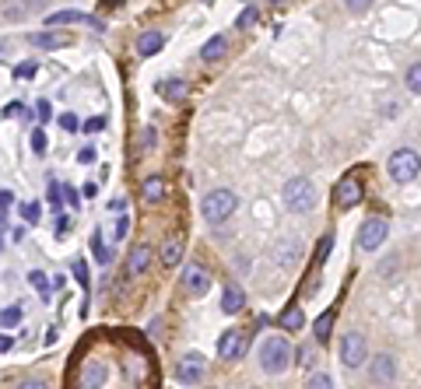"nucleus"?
Wrapping results in <instances>:
<instances>
[{
    "instance_id": "nucleus-23",
    "label": "nucleus",
    "mask_w": 421,
    "mask_h": 389,
    "mask_svg": "<svg viewBox=\"0 0 421 389\" xmlns=\"http://www.w3.org/2000/svg\"><path fill=\"white\" fill-rule=\"evenodd\" d=\"M404 85H407V92L421 95V64H411V67H407V74H404Z\"/></svg>"
},
{
    "instance_id": "nucleus-34",
    "label": "nucleus",
    "mask_w": 421,
    "mask_h": 389,
    "mask_svg": "<svg viewBox=\"0 0 421 389\" xmlns=\"http://www.w3.org/2000/svg\"><path fill=\"white\" fill-rule=\"evenodd\" d=\"M22 214H25V221H29V225H36V221H39V204H25V207H22Z\"/></svg>"
},
{
    "instance_id": "nucleus-22",
    "label": "nucleus",
    "mask_w": 421,
    "mask_h": 389,
    "mask_svg": "<svg viewBox=\"0 0 421 389\" xmlns=\"http://www.w3.org/2000/svg\"><path fill=\"white\" fill-rule=\"evenodd\" d=\"M92 256H95L99 263H109V260H113V249L106 246L102 232H95V235H92Z\"/></svg>"
},
{
    "instance_id": "nucleus-37",
    "label": "nucleus",
    "mask_w": 421,
    "mask_h": 389,
    "mask_svg": "<svg viewBox=\"0 0 421 389\" xmlns=\"http://www.w3.org/2000/svg\"><path fill=\"white\" fill-rule=\"evenodd\" d=\"M36 116L46 123V120H53V109H50V102H36Z\"/></svg>"
},
{
    "instance_id": "nucleus-1",
    "label": "nucleus",
    "mask_w": 421,
    "mask_h": 389,
    "mask_svg": "<svg viewBox=\"0 0 421 389\" xmlns=\"http://www.w3.org/2000/svg\"><path fill=\"white\" fill-rule=\"evenodd\" d=\"M281 200H285V207H288L292 214H309V211L316 207V186H313L309 179L295 176V179H288V183H285Z\"/></svg>"
},
{
    "instance_id": "nucleus-10",
    "label": "nucleus",
    "mask_w": 421,
    "mask_h": 389,
    "mask_svg": "<svg viewBox=\"0 0 421 389\" xmlns=\"http://www.w3.org/2000/svg\"><path fill=\"white\" fill-rule=\"evenodd\" d=\"M176 375H179L183 386H197V382L204 379V354H186V358L179 361Z\"/></svg>"
},
{
    "instance_id": "nucleus-38",
    "label": "nucleus",
    "mask_w": 421,
    "mask_h": 389,
    "mask_svg": "<svg viewBox=\"0 0 421 389\" xmlns=\"http://www.w3.org/2000/svg\"><path fill=\"white\" fill-rule=\"evenodd\" d=\"M330 246H334V239H330V235H327V239H320V249H316V256H320V260H327V256H330Z\"/></svg>"
},
{
    "instance_id": "nucleus-7",
    "label": "nucleus",
    "mask_w": 421,
    "mask_h": 389,
    "mask_svg": "<svg viewBox=\"0 0 421 389\" xmlns=\"http://www.w3.org/2000/svg\"><path fill=\"white\" fill-rule=\"evenodd\" d=\"M246 347H250V333H246V330H225V333H222V340H218V354H222L225 361L243 358V354H246Z\"/></svg>"
},
{
    "instance_id": "nucleus-14",
    "label": "nucleus",
    "mask_w": 421,
    "mask_h": 389,
    "mask_svg": "<svg viewBox=\"0 0 421 389\" xmlns=\"http://www.w3.org/2000/svg\"><path fill=\"white\" fill-rule=\"evenodd\" d=\"M155 92H158L162 99H169V102H183L186 85H183V78H165V81H158V85H155Z\"/></svg>"
},
{
    "instance_id": "nucleus-4",
    "label": "nucleus",
    "mask_w": 421,
    "mask_h": 389,
    "mask_svg": "<svg viewBox=\"0 0 421 389\" xmlns=\"http://www.w3.org/2000/svg\"><path fill=\"white\" fill-rule=\"evenodd\" d=\"M386 172L393 183H411L418 172H421V155L414 148H397L386 162Z\"/></svg>"
},
{
    "instance_id": "nucleus-43",
    "label": "nucleus",
    "mask_w": 421,
    "mask_h": 389,
    "mask_svg": "<svg viewBox=\"0 0 421 389\" xmlns=\"http://www.w3.org/2000/svg\"><path fill=\"white\" fill-rule=\"evenodd\" d=\"M8 116H25V109H22V102H11V109H8Z\"/></svg>"
},
{
    "instance_id": "nucleus-5",
    "label": "nucleus",
    "mask_w": 421,
    "mask_h": 389,
    "mask_svg": "<svg viewBox=\"0 0 421 389\" xmlns=\"http://www.w3.org/2000/svg\"><path fill=\"white\" fill-rule=\"evenodd\" d=\"M386 232H390L386 218H369V221L358 228V246H362L365 253H376V249L386 242Z\"/></svg>"
},
{
    "instance_id": "nucleus-12",
    "label": "nucleus",
    "mask_w": 421,
    "mask_h": 389,
    "mask_svg": "<svg viewBox=\"0 0 421 389\" xmlns=\"http://www.w3.org/2000/svg\"><path fill=\"white\" fill-rule=\"evenodd\" d=\"M71 43V32H32L29 36V46L36 50H60Z\"/></svg>"
},
{
    "instance_id": "nucleus-32",
    "label": "nucleus",
    "mask_w": 421,
    "mask_h": 389,
    "mask_svg": "<svg viewBox=\"0 0 421 389\" xmlns=\"http://www.w3.org/2000/svg\"><path fill=\"white\" fill-rule=\"evenodd\" d=\"M32 151H36V155H46V134H43V130H32Z\"/></svg>"
},
{
    "instance_id": "nucleus-18",
    "label": "nucleus",
    "mask_w": 421,
    "mask_h": 389,
    "mask_svg": "<svg viewBox=\"0 0 421 389\" xmlns=\"http://www.w3.org/2000/svg\"><path fill=\"white\" fill-rule=\"evenodd\" d=\"M225 50H229V43H225V36H215V39H207V43H204V50H200V57H204L207 64H218V60L225 57Z\"/></svg>"
},
{
    "instance_id": "nucleus-42",
    "label": "nucleus",
    "mask_w": 421,
    "mask_h": 389,
    "mask_svg": "<svg viewBox=\"0 0 421 389\" xmlns=\"http://www.w3.org/2000/svg\"><path fill=\"white\" fill-rule=\"evenodd\" d=\"M18 389H46V382H39V379H29V382H22Z\"/></svg>"
},
{
    "instance_id": "nucleus-24",
    "label": "nucleus",
    "mask_w": 421,
    "mask_h": 389,
    "mask_svg": "<svg viewBox=\"0 0 421 389\" xmlns=\"http://www.w3.org/2000/svg\"><path fill=\"white\" fill-rule=\"evenodd\" d=\"M302 323H306L302 309H288V312L281 316V330H302Z\"/></svg>"
},
{
    "instance_id": "nucleus-16",
    "label": "nucleus",
    "mask_w": 421,
    "mask_h": 389,
    "mask_svg": "<svg viewBox=\"0 0 421 389\" xmlns=\"http://www.w3.org/2000/svg\"><path fill=\"white\" fill-rule=\"evenodd\" d=\"M243 305H246V291H243V288H236V284H229V288L222 291V309H225L229 316H236Z\"/></svg>"
},
{
    "instance_id": "nucleus-39",
    "label": "nucleus",
    "mask_w": 421,
    "mask_h": 389,
    "mask_svg": "<svg viewBox=\"0 0 421 389\" xmlns=\"http://www.w3.org/2000/svg\"><path fill=\"white\" fill-rule=\"evenodd\" d=\"M127 228H130V218L123 214V218L116 221V239H127Z\"/></svg>"
},
{
    "instance_id": "nucleus-44",
    "label": "nucleus",
    "mask_w": 421,
    "mask_h": 389,
    "mask_svg": "<svg viewBox=\"0 0 421 389\" xmlns=\"http://www.w3.org/2000/svg\"><path fill=\"white\" fill-rule=\"evenodd\" d=\"M8 204H11V193H8V190H0V207H8Z\"/></svg>"
},
{
    "instance_id": "nucleus-15",
    "label": "nucleus",
    "mask_w": 421,
    "mask_h": 389,
    "mask_svg": "<svg viewBox=\"0 0 421 389\" xmlns=\"http://www.w3.org/2000/svg\"><path fill=\"white\" fill-rule=\"evenodd\" d=\"M148 263H151V246H134L130 256H127V270L130 274H144Z\"/></svg>"
},
{
    "instance_id": "nucleus-40",
    "label": "nucleus",
    "mask_w": 421,
    "mask_h": 389,
    "mask_svg": "<svg viewBox=\"0 0 421 389\" xmlns=\"http://www.w3.org/2000/svg\"><path fill=\"white\" fill-rule=\"evenodd\" d=\"M78 162H81V165H92V162H95V151H92V148H81Z\"/></svg>"
},
{
    "instance_id": "nucleus-21",
    "label": "nucleus",
    "mask_w": 421,
    "mask_h": 389,
    "mask_svg": "<svg viewBox=\"0 0 421 389\" xmlns=\"http://www.w3.org/2000/svg\"><path fill=\"white\" fill-rule=\"evenodd\" d=\"M179 256H183V242H179V239H165V246H162V263H165V267H176Z\"/></svg>"
},
{
    "instance_id": "nucleus-2",
    "label": "nucleus",
    "mask_w": 421,
    "mask_h": 389,
    "mask_svg": "<svg viewBox=\"0 0 421 389\" xmlns=\"http://www.w3.org/2000/svg\"><path fill=\"white\" fill-rule=\"evenodd\" d=\"M236 207H239V197H236L232 190H210V193L204 197V204H200V211H204V218H207L210 225L229 221V218L236 214Z\"/></svg>"
},
{
    "instance_id": "nucleus-25",
    "label": "nucleus",
    "mask_w": 421,
    "mask_h": 389,
    "mask_svg": "<svg viewBox=\"0 0 421 389\" xmlns=\"http://www.w3.org/2000/svg\"><path fill=\"white\" fill-rule=\"evenodd\" d=\"M334 316H337V312L330 309V312H323V316L316 319V340H323V344H327V337H330V326H334Z\"/></svg>"
},
{
    "instance_id": "nucleus-8",
    "label": "nucleus",
    "mask_w": 421,
    "mask_h": 389,
    "mask_svg": "<svg viewBox=\"0 0 421 389\" xmlns=\"http://www.w3.org/2000/svg\"><path fill=\"white\" fill-rule=\"evenodd\" d=\"M210 288V274L204 263H186L183 267V291L186 295H207Z\"/></svg>"
},
{
    "instance_id": "nucleus-35",
    "label": "nucleus",
    "mask_w": 421,
    "mask_h": 389,
    "mask_svg": "<svg viewBox=\"0 0 421 389\" xmlns=\"http://www.w3.org/2000/svg\"><path fill=\"white\" fill-rule=\"evenodd\" d=\"M74 274H78V284H81V288H88V267H85V260H78V263H74Z\"/></svg>"
},
{
    "instance_id": "nucleus-11",
    "label": "nucleus",
    "mask_w": 421,
    "mask_h": 389,
    "mask_svg": "<svg viewBox=\"0 0 421 389\" xmlns=\"http://www.w3.org/2000/svg\"><path fill=\"white\" fill-rule=\"evenodd\" d=\"M369 375H372L376 386H390V382L397 379V361H393V354H379V358H372Z\"/></svg>"
},
{
    "instance_id": "nucleus-30",
    "label": "nucleus",
    "mask_w": 421,
    "mask_h": 389,
    "mask_svg": "<svg viewBox=\"0 0 421 389\" xmlns=\"http://www.w3.org/2000/svg\"><path fill=\"white\" fill-rule=\"evenodd\" d=\"M330 386H334V382H330V375H327V372H316V375L309 379V386H306V389H330Z\"/></svg>"
},
{
    "instance_id": "nucleus-31",
    "label": "nucleus",
    "mask_w": 421,
    "mask_h": 389,
    "mask_svg": "<svg viewBox=\"0 0 421 389\" xmlns=\"http://www.w3.org/2000/svg\"><path fill=\"white\" fill-rule=\"evenodd\" d=\"M102 127H106V120H102V116H92V120H85V123H81V130H85V134H99Z\"/></svg>"
},
{
    "instance_id": "nucleus-26",
    "label": "nucleus",
    "mask_w": 421,
    "mask_h": 389,
    "mask_svg": "<svg viewBox=\"0 0 421 389\" xmlns=\"http://www.w3.org/2000/svg\"><path fill=\"white\" fill-rule=\"evenodd\" d=\"M29 284H32V288H36V291H39L43 298L50 295V277H46L43 270H32V274H29Z\"/></svg>"
},
{
    "instance_id": "nucleus-29",
    "label": "nucleus",
    "mask_w": 421,
    "mask_h": 389,
    "mask_svg": "<svg viewBox=\"0 0 421 389\" xmlns=\"http://www.w3.org/2000/svg\"><path fill=\"white\" fill-rule=\"evenodd\" d=\"M57 123L67 130V134H74V130H81V123H78V116L74 113H64V116H57Z\"/></svg>"
},
{
    "instance_id": "nucleus-19",
    "label": "nucleus",
    "mask_w": 421,
    "mask_h": 389,
    "mask_svg": "<svg viewBox=\"0 0 421 389\" xmlns=\"http://www.w3.org/2000/svg\"><path fill=\"white\" fill-rule=\"evenodd\" d=\"M141 197H144V204H162V200H165V183H162L158 176L144 179V186H141Z\"/></svg>"
},
{
    "instance_id": "nucleus-41",
    "label": "nucleus",
    "mask_w": 421,
    "mask_h": 389,
    "mask_svg": "<svg viewBox=\"0 0 421 389\" xmlns=\"http://www.w3.org/2000/svg\"><path fill=\"white\" fill-rule=\"evenodd\" d=\"M64 200H67L71 207H78V204H81V197H78V193H74L71 186H64Z\"/></svg>"
},
{
    "instance_id": "nucleus-17",
    "label": "nucleus",
    "mask_w": 421,
    "mask_h": 389,
    "mask_svg": "<svg viewBox=\"0 0 421 389\" xmlns=\"http://www.w3.org/2000/svg\"><path fill=\"white\" fill-rule=\"evenodd\" d=\"M162 46H165V36H162V32H155V29H151V32H144V36L137 39V53H141V57H155Z\"/></svg>"
},
{
    "instance_id": "nucleus-20",
    "label": "nucleus",
    "mask_w": 421,
    "mask_h": 389,
    "mask_svg": "<svg viewBox=\"0 0 421 389\" xmlns=\"http://www.w3.org/2000/svg\"><path fill=\"white\" fill-rule=\"evenodd\" d=\"M67 22H85V25H92V29H106L102 22H95V18H88V15H81V11H60V15H53L50 18V25H67Z\"/></svg>"
},
{
    "instance_id": "nucleus-6",
    "label": "nucleus",
    "mask_w": 421,
    "mask_h": 389,
    "mask_svg": "<svg viewBox=\"0 0 421 389\" xmlns=\"http://www.w3.org/2000/svg\"><path fill=\"white\" fill-rule=\"evenodd\" d=\"M365 358H369L365 337H362V333H344V340H341V361H344L348 368H362Z\"/></svg>"
},
{
    "instance_id": "nucleus-3",
    "label": "nucleus",
    "mask_w": 421,
    "mask_h": 389,
    "mask_svg": "<svg viewBox=\"0 0 421 389\" xmlns=\"http://www.w3.org/2000/svg\"><path fill=\"white\" fill-rule=\"evenodd\" d=\"M288 365H292V347H288V340L267 337V340L260 344V368H264L267 375H281V372H288Z\"/></svg>"
},
{
    "instance_id": "nucleus-33",
    "label": "nucleus",
    "mask_w": 421,
    "mask_h": 389,
    "mask_svg": "<svg viewBox=\"0 0 421 389\" xmlns=\"http://www.w3.org/2000/svg\"><path fill=\"white\" fill-rule=\"evenodd\" d=\"M151 144H155V130L148 127V130H141V144H137V151L144 155V151H151Z\"/></svg>"
},
{
    "instance_id": "nucleus-13",
    "label": "nucleus",
    "mask_w": 421,
    "mask_h": 389,
    "mask_svg": "<svg viewBox=\"0 0 421 389\" xmlns=\"http://www.w3.org/2000/svg\"><path fill=\"white\" fill-rule=\"evenodd\" d=\"M106 382V365L102 361H88L81 372V389H102Z\"/></svg>"
},
{
    "instance_id": "nucleus-28",
    "label": "nucleus",
    "mask_w": 421,
    "mask_h": 389,
    "mask_svg": "<svg viewBox=\"0 0 421 389\" xmlns=\"http://www.w3.org/2000/svg\"><path fill=\"white\" fill-rule=\"evenodd\" d=\"M257 18H260V11H257V8H246V11L239 15V22H236V25H239V29H253V25H257Z\"/></svg>"
},
{
    "instance_id": "nucleus-36",
    "label": "nucleus",
    "mask_w": 421,
    "mask_h": 389,
    "mask_svg": "<svg viewBox=\"0 0 421 389\" xmlns=\"http://www.w3.org/2000/svg\"><path fill=\"white\" fill-rule=\"evenodd\" d=\"M32 74H36V64H32V60H25L22 67H15V78H32Z\"/></svg>"
},
{
    "instance_id": "nucleus-9",
    "label": "nucleus",
    "mask_w": 421,
    "mask_h": 389,
    "mask_svg": "<svg viewBox=\"0 0 421 389\" xmlns=\"http://www.w3.org/2000/svg\"><path fill=\"white\" fill-rule=\"evenodd\" d=\"M362 197H365V193H362V183H358V179H341L337 190H334V200H337V207H344V211H348V207H358Z\"/></svg>"
},
{
    "instance_id": "nucleus-27",
    "label": "nucleus",
    "mask_w": 421,
    "mask_h": 389,
    "mask_svg": "<svg viewBox=\"0 0 421 389\" xmlns=\"http://www.w3.org/2000/svg\"><path fill=\"white\" fill-rule=\"evenodd\" d=\"M22 323V309L11 305V309H0V326H18Z\"/></svg>"
}]
</instances>
